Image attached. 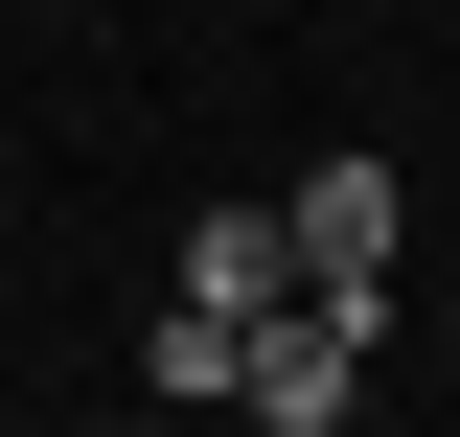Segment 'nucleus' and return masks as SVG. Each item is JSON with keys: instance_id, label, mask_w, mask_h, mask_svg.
Masks as SVG:
<instances>
[{"instance_id": "nucleus-3", "label": "nucleus", "mask_w": 460, "mask_h": 437, "mask_svg": "<svg viewBox=\"0 0 460 437\" xmlns=\"http://www.w3.org/2000/svg\"><path fill=\"white\" fill-rule=\"evenodd\" d=\"M277 276H299V230H277V208H184V299H230V323H253Z\"/></svg>"}, {"instance_id": "nucleus-1", "label": "nucleus", "mask_w": 460, "mask_h": 437, "mask_svg": "<svg viewBox=\"0 0 460 437\" xmlns=\"http://www.w3.org/2000/svg\"><path fill=\"white\" fill-rule=\"evenodd\" d=\"M230 415H253V437H345V415H368V299L277 276V299L230 323Z\"/></svg>"}, {"instance_id": "nucleus-5", "label": "nucleus", "mask_w": 460, "mask_h": 437, "mask_svg": "<svg viewBox=\"0 0 460 437\" xmlns=\"http://www.w3.org/2000/svg\"><path fill=\"white\" fill-rule=\"evenodd\" d=\"M438 345H460V299H438Z\"/></svg>"}, {"instance_id": "nucleus-4", "label": "nucleus", "mask_w": 460, "mask_h": 437, "mask_svg": "<svg viewBox=\"0 0 460 437\" xmlns=\"http://www.w3.org/2000/svg\"><path fill=\"white\" fill-rule=\"evenodd\" d=\"M138 391H184V415H230V299H162V323H138Z\"/></svg>"}, {"instance_id": "nucleus-2", "label": "nucleus", "mask_w": 460, "mask_h": 437, "mask_svg": "<svg viewBox=\"0 0 460 437\" xmlns=\"http://www.w3.org/2000/svg\"><path fill=\"white\" fill-rule=\"evenodd\" d=\"M277 230H299V276H323V299H368V323H392V230H414V184H392V162H299V184H277Z\"/></svg>"}]
</instances>
